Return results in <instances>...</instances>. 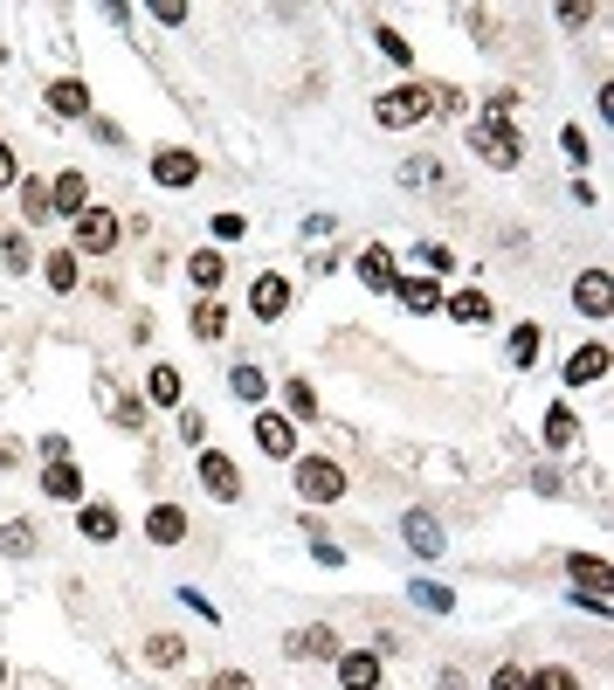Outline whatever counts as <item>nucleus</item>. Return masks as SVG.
I'll return each mask as SVG.
<instances>
[{
	"instance_id": "obj_31",
	"label": "nucleus",
	"mask_w": 614,
	"mask_h": 690,
	"mask_svg": "<svg viewBox=\"0 0 614 690\" xmlns=\"http://www.w3.org/2000/svg\"><path fill=\"white\" fill-rule=\"evenodd\" d=\"M145 662L152 670H173V662H187V643L180 635H145Z\"/></svg>"
},
{
	"instance_id": "obj_6",
	"label": "nucleus",
	"mask_w": 614,
	"mask_h": 690,
	"mask_svg": "<svg viewBox=\"0 0 614 690\" xmlns=\"http://www.w3.org/2000/svg\"><path fill=\"white\" fill-rule=\"evenodd\" d=\"M200 483H208V497L235 504V497H242V470H235V456H221V449H200Z\"/></svg>"
},
{
	"instance_id": "obj_18",
	"label": "nucleus",
	"mask_w": 614,
	"mask_h": 690,
	"mask_svg": "<svg viewBox=\"0 0 614 690\" xmlns=\"http://www.w3.org/2000/svg\"><path fill=\"white\" fill-rule=\"evenodd\" d=\"M594 380H607V346H580L573 360H567V387H594Z\"/></svg>"
},
{
	"instance_id": "obj_15",
	"label": "nucleus",
	"mask_w": 614,
	"mask_h": 690,
	"mask_svg": "<svg viewBox=\"0 0 614 690\" xmlns=\"http://www.w3.org/2000/svg\"><path fill=\"white\" fill-rule=\"evenodd\" d=\"M48 208L76 221V215L90 208V180H84V173H56V180H48Z\"/></svg>"
},
{
	"instance_id": "obj_9",
	"label": "nucleus",
	"mask_w": 614,
	"mask_h": 690,
	"mask_svg": "<svg viewBox=\"0 0 614 690\" xmlns=\"http://www.w3.org/2000/svg\"><path fill=\"white\" fill-rule=\"evenodd\" d=\"M187 532H194V518H187L180 504H152V511H145V539H152V546H180Z\"/></svg>"
},
{
	"instance_id": "obj_35",
	"label": "nucleus",
	"mask_w": 614,
	"mask_h": 690,
	"mask_svg": "<svg viewBox=\"0 0 614 690\" xmlns=\"http://www.w3.org/2000/svg\"><path fill=\"white\" fill-rule=\"evenodd\" d=\"M407 594H415V601L428 607V615H449V607H456V594H449V587H435V580H415Z\"/></svg>"
},
{
	"instance_id": "obj_13",
	"label": "nucleus",
	"mask_w": 614,
	"mask_h": 690,
	"mask_svg": "<svg viewBox=\"0 0 614 690\" xmlns=\"http://www.w3.org/2000/svg\"><path fill=\"white\" fill-rule=\"evenodd\" d=\"M249 311L263 318V325H276V318L290 311V284H284V276H255V291H249Z\"/></svg>"
},
{
	"instance_id": "obj_43",
	"label": "nucleus",
	"mask_w": 614,
	"mask_h": 690,
	"mask_svg": "<svg viewBox=\"0 0 614 690\" xmlns=\"http://www.w3.org/2000/svg\"><path fill=\"white\" fill-rule=\"evenodd\" d=\"M421 270H456V249H442V242H421Z\"/></svg>"
},
{
	"instance_id": "obj_47",
	"label": "nucleus",
	"mask_w": 614,
	"mask_h": 690,
	"mask_svg": "<svg viewBox=\"0 0 614 690\" xmlns=\"http://www.w3.org/2000/svg\"><path fill=\"white\" fill-rule=\"evenodd\" d=\"M0 187H14V145L0 139Z\"/></svg>"
},
{
	"instance_id": "obj_8",
	"label": "nucleus",
	"mask_w": 614,
	"mask_h": 690,
	"mask_svg": "<svg viewBox=\"0 0 614 690\" xmlns=\"http://www.w3.org/2000/svg\"><path fill=\"white\" fill-rule=\"evenodd\" d=\"M401 539H407V552H415V559H442V525H435L428 518V511H407V518H401Z\"/></svg>"
},
{
	"instance_id": "obj_44",
	"label": "nucleus",
	"mask_w": 614,
	"mask_h": 690,
	"mask_svg": "<svg viewBox=\"0 0 614 690\" xmlns=\"http://www.w3.org/2000/svg\"><path fill=\"white\" fill-rule=\"evenodd\" d=\"M491 690H525V670H518V662H497V677H491Z\"/></svg>"
},
{
	"instance_id": "obj_33",
	"label": "nucleus",
	"mask_w": 614,
	"mask_h": 690,
	"mask_svg": "<svg viewBox=\"0 0 614 690\" xmlns=\"http://www.w3.org/2000/svg\"><path fill=\"white\" fill-rule=\"evenodd\" d=\"M228 387H235V394H242V401L255 407V401L270 394V373H263V366H235V373H228Z\"/></svg>"
},
{
	"instance_id": "obj_32",
	"label": "nucleus",
	"mask_w": 614,
	"mask_h": 690,
	"mask_svg": "<svg viewBox=\"0 0 614 690\" xmlns=\"http://www.w3.org/2000/svg\"><path fill=\"white\" fill-rule=\"evenodd\" d=\"M14 194H21V215H29V228H35V221H48V215H56V208H48V180H35V173H29V180H21Z\"/></svg>"
},
{
	"instance_id": "obj_26",
	"label": "nucleus",
	"mask_w": 614,
	"mask_h": 690,
	"mask_svg": "<svg viewBox=\"0 0 614 690\" xmlns=\"http://www.w3.org/2000/svg\"><path fill=\"white\" fill-rule=\"evenodd\" d=\"M360 284L366 291H394V255L387 249H360Z\"/></svg>"
},
{
	"instance_id": "obj_20",
	"label": "nucleus",
	"mask_w": 614,
	"mask_h": 690,
	"mask_svg": "<svg viewBox=\"0 0 614 690\" xmlns=\"http://www.w3.org/2000/svg\"><path fill=\"white\" fill-rule=\"evenodd\" d=\"M539 436H546V449H573V442H580V415H573L567 401H552V407H546V428H539Z\"/></svg>"
},
{
	"instance_id": "obj_17",
	"label": "nucleus",
	"mask_w": 614,
	"mask_h": 690,
	"mask_svg": "<svg viewBox=\"0 0 614 690\" xmlns=\"http://www.w3.org/2000/svg\"><path fill=\"white\" fill-rule=\"evenodd\" d=\"M42 491L56 497V504H84V470H76L69 456H63V463H48V470H42Z\"/></svg>"
},
{
	"instance_id": "obj_7",
	"label": "nucleus",
	"mask_w": 614,
	"mask_h": 690,
	"mask_svg": "<svg viewBox=\"0 0 614 690\" xmlns=\"http://www.w3.org/2000/svg\"><path fill=\"white\" fill-rule=\"evenodd\" d=\"M152 180L160 187H194L200 180V160L187 145H166V152H152Z\"/></svg>"
},
{
	"instance_id": "obj_48",
	"label": "nucleus",
	"mask_w": 614,
	"mask_h": 690,
	"mask_svg": "<svg viewBox=\"0 0 614 690\" xmlns=\"http://www.w3.org/2000/svg\"><path fill=\"white\" fill-rule=\"evenodd\" d=\"M0 683H8V662H0Z\"/></svg>"
},
{
	"instance_id": "obj_29",
	"label": "nucleus",
	"mask_w": 614,
	"mask_h": 690,
	"mask_svg": "<svg viewBox=\"0 0 614 690\" xmlns=\"http://www.w3.org/2000/svg\"><path fill=\"white\" fill-rule=\"evenodd\" d=\"M187 325H194V339H221V331H228V311H221L215 297H200L194 311H187Z\"/></svg>"
},
{
	"instance_id": "obj_22",
	"label": "nucleus",
	"mask_w": 614,
	"mask_h": 690,
	"mask_svg": "<svg viewBox=\"0 0 614 690\" xmlns=\"http://www.w3.org/2000/svg\"><path fill=\"white\" fill-rule=\"evenodd\" d=\"M284 421H318V387L311 380H284Z\"/></svg>"
},
{
	"instance_id": "obj_14",
	"label": "nucleus",
	"mask_w": 614,
	"mask_h": 690,
	"mask_svg": "<svg viewBox=\"0 0 614 690\" xmlns=\"http://www.w3.org/2000/svg\"><path fill=\"white\" fill-rule=\"evenodd\" d=\"M48 111L56 118H90V84L84 76H56V84H48Z\"/></svg>"
},
{
	"instance_id": "obj_11",
	"label": "nucleus",
	"mask_w": 614,
	"mask_h": 690,
	"mask_svg": "<svg viewBox=\"0 0 614 690\" xmlns=\"http://www.w3.org/2000/svg\"><path fill=\"white\" fill-rule=\"evenodd\" d=\"M401 311H415V318H428V311H442V291L428 284V276H394V291H387Z\"/></svg>"
},
{
	"instance_id": "obj_37",
	"label": "nucleus",
	"mask_w": 614,
	"mask_h": 690,
	"mask_svg": "<svg viewBox=\"0 0 614 690\" xmlns=\"http://www.w3.org/2000/svg\"><path fill=\"white\" fill-rule=\"evenodd\" d=\"M435 180H442V166H435V160H407L401 166V187H435Z\"/></svg>"
},
{
	"instance_id": "obj_23",
	"label": "nucleus",
	"mask_w": 614,
	"mask_h": 690,
	"mask_svg": "<svg viewBox=\"0 0 614 690\" xmlns=\"http://www.w3.org/2000/svg\"><path fill=\"white\" fill-rule=\"evenodd\" d=\"M539 346H546V331H539V325H531V318H525V325H511V339H504V352H511V366H525V373H531V360H539Z\"/></svg>"
},
{
	"instance_id": "obj_34",
	"label": "nucleus",
	"mask_w": 614,
	"mask_h": 690,
	"mask_svg": "<svg viewBox=\"0 0 614 690\" xmlns=\"http://www.w3.org/2000/svg\"><path fill=\"white\" fill-rule=\"evenodd\" d=\"M525 690H580V677L567 670V662H546V670H531Z\"/></svg>"
},
{
	"instance_id": "obj_38",
	"label": "nucleus",
	"mask_w": 614,
	"mask_h": 690,
	"mask_svg": "<svg viewBox=\"0 0 614 690\" xmlns=\"http://www.w3.org/2000/svg\"><path fill=\"white\" fill-rule=\"evenodd\" d=\"M559 145H567V160H580V166H586V160H594V139H586V132H580V124H567V132H559Z\"/></svg>"
},
{
	"instance_id": "obj_3",
	"label": "nucleus",
	"mask_w": 614,
	"mask_h": 690,
	"mask_svg": "<svg viewBox=\"0 0 614 690\" xmlns=\"http://www.w3.org/2000/svg\"><path fill=\"white\" fill-rule=\"evenodd\" d=\"M428 111H435V90H421V84H401V90H387L373 105V118L387 124V132H407V124H421Z\"/></svg>"
},
{
	"instance_id": "obj_2",
	"label": "nucleus",
	"mask_w": 614,
	"mask_h": 690,
	"mask_svg": "<svg viewBox=\"0 0 614 690\" xmlns=\"http://www.w3.org/2000/svg\"><path fill=\"white\" fill-rule=\"evenodd\" d=\"M290 477H297V497H304V504H339V497L352 491V477L331 463V456H304Z\"/></svg>"
},
{
	"instance_id": "obj_1",
	"label": "nucleus",
	"mask_w": 614,
	"mask_h": 690,
	"mask_svg": "<svg viewBox=\"0 0 614 690\" xmlns=\"http://www.w3.org/2000/svg\"><path fill=\"white\" fill-rule=\"evenodd\" d=\"M470 152L491 173H518L525 166V139H518V124H511V118H476L470 124Z\"/></svg>"
},
{
	"instance_id": "obj_39",
	"label": "nucleus",
	"mask_w": 614,
	"mask_h": 690,
	"mask_svg": "<svg viewBox=\"0 0 614 690\" xmlns=\"http://www.w3.org/2000/svg\"><path fill=\"white\" fill-rule=\"evenodd\" d=\"M29 255H35V249H29V236H21V228H14V236H8V255H0V263H8V270L21 276V270H29Z\"/></svg>"
},
{
	"instance_id": "obj_12",
	"label": "nucleus",
	"mask_w": 614,
	"mask_h": 690,
	"mask_svg": "<svg viewBox=\"0 0 614 690\" xmlns=\"http://www.w3.org/2000/svg\"><path fill=\"white\" fill-rule=\"evenodd\" d=\"M339 690H380V656L373 649H339Z\"/></svg>"
},
{
	"instance_id": "obj_21",
	"label": "nucleus",
	"mask_w": 614,
	"mask_h": 690,
	"mask_svg": "<svg viewBox=\"0 0 614 690\" xmlns=\"http://www.w3.org/2000/svg\"><path fill=\"white\" fill-rule=\"evenodd\" d=\"M255 449H263V456H290L297 449V428L284 415H255Z\"/></svg>"
},
{
	"instance_id": "obj_27",
	"label": "nucleus",
	"mask_w": 614,
	"mask_h": 690,
	"mask_svg": "<svg viewBox=\"0 0 614 690\" xmlns=\"http://www.w3.org/2000/svg\"><path fill=\"white\" fill-rule=\"evenodd\" d=\"M145 401H152V407H180V373H173V366H152V373H145Z\"/></svg>"
},
{
	"instance_id": "obj_4",
	"label": "nucleus",
	"mask_w": 614,
	"mask_h": 690,
	"mask_svg": "<svg viewBox=\"0 0 614 690\" xmlns=\"http://www.w3.org/2000/svg\"><path fill=\"white\" fill-rule=\"evenodd\" d=\"M118 236H124V221H118L111 208H97V200H90V208L76 215V242H69V249H84V255H111Z\"/></svg>"
},
{
	"instance_id": "obj_41",
	"label": "nucleus",
	"mask_w": 614,
	"mask_h": 690,
	"mask_svg": "<svg viewBox=\"0 0 614 690\" xmlns=\"http://www.w3.org/2000/svg\"><path fill=\"white\" fill-rule=\"evenodd\" d=\"M380 48H387L394 63H415V48H407V35H401V29H380Z\"/></svg>"
},
{
	"instance_id": "obj_5",
	"label": "nucleus",
	"mask_w": 614,
	"mask_h": 690,
	"mask_svg": "<svg viewBox=\"0 0 614 690\" xmlns=\"http://www.w3.org/2000/svg\"><path fill=\"white\" fill-rule=\"evenodd\" d=\"M339 628H325V622H311V628H297V635H284V656H297V662H339Z\"/></svg>"
},
{
	"instance_id": "obj_45",
	"label": "nucleus",
	"mask_w": 614,
	"mask_h": 690,
	"mask_svg": "<svg viewBox=\"0 0 614 690\" xmlns=\"http://www.w3.org/2000/svg\"><path fill=\"white\" fill-rule=\"evenodd\" d=\"M208 690H255V683H249V670H221V677H208Z\"/></svg>"
},
{
	"instance_id": "obj_16",
	"label": "nucleus",
	"mask_w": 614,
	"mask_h": 690,
	"mask_svg": "<svg viewBox=\"0 0 614 690\" xmlns=\"http://www.w3.org/2000/svg\"><path fill=\"white\" fill-rule=\"evenodd\" d=\"M221 276H228L221 249H194V255H187V284H194L200 297H215V291H221Z\"/></svg>"
},
{
	"instance_id": "obj_46",
	"label": "nucleus",
	"mask_w": 614,
	"mask_h": 690,
	"mask_svg": "<svg viewBox=\"0 0 614 690\" xmlns=\"http://www.w3.org/2000/svg\"><path fill=\"white\" fill-rule=\"evenodd\" d=\"M152 21H166V29H180V21H187V8H180V0H160V8H152Z\"/></svg>"
},
{
	"instance_id": "obj_25",
	"label": "nucleus",
	"mask_w": 614,
	"mask_h": 690,
	"mask_svg": "<svg viewBox=\"0 0 614 690\" xmlns=\"http://www.w3.org/2000/svg\"><path fill=\"white\" fill-rule=\"evenodd\" d=\"M567 573H573V587H586V594H607V559L601 552H573Z\"/></svg>"
},
{
	"instance_id": "obj_24",
	"label": "nucleus",
	"mask_w": 614,
	"mask_h": 690,
	"mask_svg": "<svg viewBox=\"0 0 614 690\" xmlns=\"http://www.w3.org/2000/svg\"><path fill=\"white\" fill-rule=\"evenodd\" d=\"M76 525H84V539H90V546H111V539H118V511H111V504H97V497L84 504V518H76Z\"/></svg>"
},
{
	"instance_id": "obj_10",
	"label": "nucleus",
	"mask_w": 614,
	"mask_h": 690,
	"mask_svg": "<svg viewBox=\"0 0 614 690\" xmlns=\"http://www.w3.org/2000/svg\"><path fill=\"white\" fill-rule=\"evenodd\" d=\"M607 297H614V276H607V270H580V276H573V304H580L586 318H607V311H614Z\"/></svg>"
},
{
	"instance_id": "obj_40",
	"label": "nucleus",
	"mask_w": 614,
	"mask_h": 690,
	"mask_svg": "<svg viewBox=\"0 0 614 690\" xmlns=\"http://www.w3.org/2000/svg\"><path fill=\"white\" fill-rule=\"evenodd\" d=\"M180 436H187V449L208 442V415H200V407H187V415H180Z\"/></svg>"
},
{
	"instance_id": "obj_19",
	"label": "nucleus",
	"mask_w": 614,
	"mask_h": 690,
	"mask_svg": "<svg viewBox=\"0 0 614 690\" xmlns=\"http://www.w3.org/2000/svg\"><path fill=\"white\" fill-rule=\"evenodd\" d=\"M442 311H449L456 325H491V318H497V304L483 297V291H456V297H442Z\"/></svg>"
},
{
	"instance_id": "obj_36",
	"label": "nucleus",
	"mask_w": 614,
	"mask_h": 690,
	"mask_svg": "<svg viewBox=\"0 0 614 690\" xmlns=\"http://www.w3.org/2000/svg\"><path fill=\"white\" fill-rule=\"evenodd\" d=\"M111 421H118V428H145V401H132V394H111Z\"/></svg>"
},
{
	"instance_id": "obj_42",
	"label": "nucleus",
	"mask_w": 614,
	"mask_h": 690,
	"mask_svg": "<svg viewBox=\"0 0 614 690\" xmlns=\"http://www.w3.org/2000/svg\"><path fill=\"white\" fill-rule=\"evenodd\" d=\"M242 236H249L242 215H215V242H242Z\"/></svg>"
},
{
	"instance_id": "obj_30",
	"label": "nucleus",
	"mask_w": 614,
	"mask_h": 690,
	"mask_svg": "<svg viewBox=\"0 0 614 690\" xmlns=\"http://www.w3.org/2000/svg\"><path fill=\"white\" fill-rule=\"evenodd\" d=\"M42 276H48V291H56V297H69V291H76V249H56V255L42 263Z\"/></svg>"
},
{
	"instance_id": "obj_28",
	"label": "nucleus",
	"mask_w": 614,
	"mask_h": 690,
	"mask_svg": "<svg viewBox=\"0 0 614 690\" xmlns=\"http://www.w3.org/2000/svg\"><path fill=\"white\" fill-rule=\"evenodd\" d=\"M42 546V532L29 525V518H14V525H0V552H8V559H29Z\"/></svg>"
}]
</instances>
